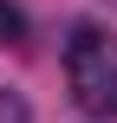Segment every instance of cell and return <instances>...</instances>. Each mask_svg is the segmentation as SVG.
Segmentation results:
<instances>
[{
    "label": "cell",
    "instance_id": "1",
    "mask_svg": "<svg viewBox=\"0 0 117 123\" xmlns=\"http://www.w3.org/2000/svg\"><path fill=\"white\" fill-rule=\"evenodd\" d=\"M65 84H72V104L85 117H117V39L104 26H72L65 39Z\"/></svg>",
    "mask_w": 117,
    "mask_h": 123
},
{
    "label": "cell",
    "instance_id": "2",
    "mask_svg": "<svg viewBox=\"0 0 117 123\" xmlns=\"http://www.w3.org/2000/svg\"><path fill=\"white\" fill-rule=\"evenodd\" d=\"M0 123H33V110H26L20 91H0Z\"/></svg>",
    "mask_w": 117,
    "mask_h": 123
},
{
    "label": "cell",
    "instance_id": "3",
    "mask_svg": "<svg viewBox=\"0 0 117 123\" xmlns=\"http://www.w3.org/2000/svg\"><path fill=\"white\" fill-rule=\"evenodd\" d=\"M20 32H26V13H20V6H7V0H0V39H20Z\"/></svg>",
    "mask_w": 117,
    "mask_h": 123
}]
</instances>
